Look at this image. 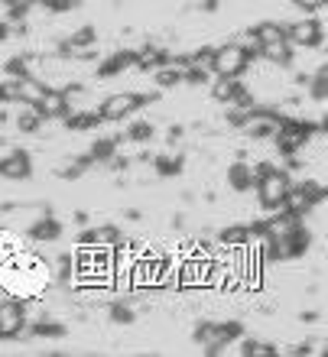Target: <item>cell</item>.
Listing matches in <instances>:
<instances>
[{"label": "cell", "instance_id": "obj_1", "mask_svg": "<svg viewBox=\"0 0 328 357\" xmlns=\"http://www.w3.org/2000/svg\"><path fill=\"white\" fill-rule=\"evenodd\" d=\"M241 335H244L241 321H202V325L192 331L195 344H202V348H205V354H211V357L225 354L228 344H231V341H237Z\"/></svg>", "mask_w": 328, "mask_h": 357}, {"label": "cell", "instance_id": "obj_2", "mask_svg": "<svg viewBox=\"0 0 328 357\" xmlns=\"http://www.w3.org/2000/svg\"><path fill=\"white\" fill-rule=\"evenodd\" d=\"M253 56L244 43H225L211 52V75L215 78H241L251 68Z\"/></svg>", "mask_w": 328, "mask_h": 357}, {"label": "cell", "instance_id": "obj_3", "mask_svg": "<svg viewBox=\"0 0 328 357\" xmlns=\"http://www.w3.org/2000/svg\"><path fill=\"white\" fill-rule=\"evenodd\" d=\"M290 185H292L290 169H276L273 162L257 176V182H253L257 198H260V205L267 208V211H276V208L283 205V195L290 192Z\"/></svg>", "mask_w": 328, "mask_h": 357}, {"label": "cell", "instance_id": "obj_4", "mask_svg": "<svg viewBox=\"0 0 328 357\" xmlns=\"http://www.w3.org/2000/svg\"><path fill=\"white\" fill-rule=\"evenodd\" d=\"M147 101H150V94L117 91V94H107V98H104L98 114H101V121H124V117H131L133 111H140Z\"/></svg>", "mask_w": 328, "mask_h": 357}, {"label": "cell", "instance_id": "obj_5", "mask_svg": "<svg viewBox=\"0 0 328 357\" xmlns=\"http://www.w3.org/2000/svg\"><path fill=\"white\" fill-rule=\"evenodd\" d=\"M286 39L292 43V49L299 46V49H319L325 46V26H322L319 20H299V23H290L286 26Z\"/></svg>", "mask_w": 328, "mask_h": 357}, {"label": "cell", "instance_id": "obj_6", "mask_svg": "<svg viewBox=\"0 0 328 357\" xmlns=\"http://www.w3.org/2000/svg\"><path fill=\"white\" fill-rule=\"evenodd\" d=\"M27 305L20 299L0 302V338H20L27 335Z\"/></svg>", "mask_w": 328, "mask_h": 357}, {"label": "cell", "instance_id": "obj_7", "mask_svg": "<svg viewBox=\"0 0 328 357\" xmlns=\"http://www.w3.org/2000/svg\"><path fill=\"white\" fill-rule=\"evenodd\" d=\"M276 127H280V114L263 111V107H253V111L247 114V121L241 123V130H244L247 137H253V140H273Z\"/></svg>", "mask_w": 328, "mask_h": 357}, {"label": "cell", "instance_id": "obj_8", "mask_svg": "<svg viewBox=\"0 0 328 357\" xmlns=\"http://www.w3.org/2000/svg\"><path fill=\"white\" fill-rule=\"evenodd\" d=\"M33 107H36V114L43 117V121H62V117L68 114V98H66L62 88H46L43 98H39Z\"/></svg>", "mask_w": 328, "mask_h": 357}, {"label": "cell", "instance_id": "obj_9", "mask_svg": "<svg viewBox=\"0 0 328 357\" xmlns=\"http://www.w3.org/2000/svg\"><path fill=\"white\" fill-rule=\"evenodd\" d=\"M33 172V156L27 150H13L10 156L0 160V176L10 178V182H20V178H29Z\"/></svg>", "mask_w": 328, "mask_h": 357}, {"label": "cell", "instance_id": "obj_10", "mask_svg": "<svg viewBox=\"0 0 328 357\" xmlns=\"http://www.w3.org/2000/svg\"><path fill=\"white\" fill-rule=\"evenodd\" d=\"M280 215H270L263 218V237H290L296 227L302 225V218L290 215V211H283V208H276Z\"/></svg>", "mask_w": 328, "mask_h": 357}, {"label": "cell", "instance_id": "obj_11", "mask_svg": "<svg viewBox=\"0 0 328 357\" xmlns=\"http://www.w3.org/2000/svg\"><path fill=\"white\" fill-rule=\"evenodd\" d=\"M257 56L263 59V62H270V66H292V43L290 39H273V43H263L260 49H257Z\"/></svg>", "mask_w": 328, "mask_h": 357}, {"label": "cell", "instance_id": "obj_12", "mask_svg": "<svg viewBox=\"0 0 328 357\" xmlns=\"http://www.w3.org/2000/svg\"><path fill=\"white\" fill-rule=\"evenodd\" d=\"M133 62H137V52H131V49H124V52H114V56H107L101 66H98V78H114V75H121V72L133 68Z\"/></svg>", "mask_w": 328, "mask_h": 357}, {"label": "cell", "instance_id": "obj_13", "mask_svg": "<svg viewBox=\"0 0 328 357\" xmlns=\"http://www.w3.org/2000/svg\"><path fill=\"white\" fill-rule=\"evenodd\" d=\"M283 211H290V215H296V218H306L312 211V202H309V195L302 192V185H290V192L283 195Z\"/></svg>", "mask_w": 328, "mask_h": 357}, {"label": "cell", "instance_id": "obj_14", "mask_svg": "<svg viewBox=\"0 0 328 357\" xmlns=\"http://www.w3.org/2000/svg\"><path fill=\"white\" fill-rule=\"evenodd\" d=\"M169 52L166 49H160V46H147V49H140L137 52V62L133 66L140 68V72H156V68H163V66H169Z\"/></svg>", "mask_w": 328, "mask_h": 357}, {"label": "cell", "instance_id": "obj_15", "mask_svg": "<svg viewBox=\"0 0 328 357\" xmlns=\"http://www.w3.org/2000/svg\"><path fill=\"white\" fill-rule=\"evenodd\" d=\"M29 237L36 244H56L59 237H62V225H59L56 218H39L36 225L29 227Z\"/></svg>", "mask_w": 328, "mask_h": 357}, {"label": "cell", "instance_id": "obj_16", "mask_svg": "<svg viewBox=\"0 0 328 357\" xmlns=\"http://www.w3.org/2000/svg\"><path fill=\"white\" fill-rule=\"evenodd\" d=\"M43 91H46V85L39 82V78L27 75V78H17V101L27 104V107H33V104L43 98Z\"/></svg>", "mask_w": 328, "mask_h": 357}, {"label": "cell", "instance_id": "obj_17", "mask_svg": "<svg viewBox=\"0 0 328 357\" xmlns=\"http://www.w3.org/2000/svg\"><path fill=\"white\" fill-rule=\"evenodd\" d=\"M62 121H66L68 130L84 133V130H94V127H101V114H98V111H72V114H66Z\"/></svg>", "mask_w": 328, "mask_h": 357}, {"label": "cell", "instance_id": "obj_18", "mask_svg": "<svg viewBox=\"0 0 328 357\" xmlns=\"http://www.w3.org/2000/svg\"><path fill=\"white\" fill-rule=\"evenodd\" d=\"M228 185L234 188V192H251L253 188V172L247 162H234V166H228Z\"/></svg>", "mask_w": 328, "mask_h": 357}, {"label": "cell", "instance_id": "obj_19", "mask_svg": "<svg viewBox=\"0 0 328 357\" xmlns=\"http://www.w3.org/2000/svg\"><path fill=\"white\" fill-rule=\"evenodd\" d=\"M218 241L225 247H231V250H241V247L251 244V231H247V225H231L218 234Z\"/></svg>", "mask_w": 328, "mask_h": 357}, {"label": "cell", "instance_id": "obj_20", "mask_svg": "<svg viewBox=\"0 0 328 357\" xmlns=\"http://www.w3.org/2000/svg\"><path fill=\"white\" fill-rule=\"evenodd\" d=\"M29 335H36V338H66L68 335V328L62 325V321H49V319H39V321H33L29 325Z\"/></svg>", "mask_w": 328, "mask_h": 357}, {"label": "cell", "instance_id": "obj_21", "mask_svg": "<svg viewBox=\"0 0 328 357\" xmlns=\"http://www.w3.org/2000/svg\"><path fill=\"white\" fill-rule=\"evenodd\" d=\"M251 36L263 46V43H273V39H286V26H283V23H273V20H267V23H257V26L251 29Z\"/></svg>", "mask_w": 328, "mask_h": 357}, {"label": "cell", "instance_id": "obj_22", "mask_svg": "<svg viewBox=\"0 0 328 357\" xmlns=\"http://www.w3.org/2000/svg\"><path fill=\"white\" fill-rule=\"evenodd\" d=\"M117 153V137H104V140H94L91 143V150H88V156H91V162H107Z\"/></svg>", "mask_w": 328, "mask_h": 357}, {"label": "cell", "instance_id": "obj_23", "mask_svg": "<svg viewBox=\"0 0 328 357\" xmlns=\"http://www.w3.org/2000/svg\"><path fill=\"white\" fill-rule=\"evenodd\" d=\"M182 156H172V153H163V156H156L153 160V166H156V176H163V178H172V176H179L182 172Z\"/></svg>", "mask_w": 328, "mask_h": 357}, {"label": "cell", "instance_id": "obj_24", "mask_svg": "<svg viewBox=\"0 0 328 357\" xmlns=\"http://www.w3.org/2000/svg\"><path fill=\"white\" fill-rule=\"evenodd\" d=\"M121 244V231L117 227H94V250H111Z\"/></svg>", "mask_w": 328, "mask_h": 357}, {"label": "cell", "instance_id": "obj_25", "mask_svg": "<svg viewBox=\"0 0 328 357\" xmlns=\"http://www.w3.org/2000/svg\"><path fill=\"white\" fill-rule=\"evenodd\" d=\"M241 354L244 357H276L280 351L273 348L270 341H251L247 338V341H241Z\"/></svg>", "mask_w": 328, "mask_h": 357}, {"label": "cell", "instance_id": "obj_26", "mask_svg": "<svg viewBox=\"0 0 328 357\" xmlns=\"http://www.w3.org/2000/svg\"><path fill=\"white\" fill-rule=\"evenodd\" d=\"M94 43H98V29H94V26H82V29H75V33H72V39L62 46V52L78 49V46H94Z\"/></svg>", "mask_w": 328, "mask_h": 357}, {"label": "cell", "instance_id": "obj_27", "mask_svg": "<svg viewBox=\"0 0 328 357\" xmlns=\"http://www.w3.org/2000/svg\"><path fill=\"white\" fill-rule=\"evenodd\" d=\"M156 85L160 88H176V85H182V68L179 66H163V68H156Z\"/></svg>", "mask_w": 328, "mask_h": 357}, {"label": "cell", "instance_id": "obj_28", "mask_svg": "<svg viewBox=\"0 0 328 357\" xmlns=\"http://www.w3.org/2000/svg\"><path fill=\"white\" fill-rule=\"evenodd\" d=\"M91 166H94L91 156L84 153V156H75V160H68V162H66V169H59V176H62V178H78L82 172L91 169Z\"/></svg>", "mask_w": 328, "mask_h": 357}, {"label": "cell", "instance_id": "obj_29", "mask_svg": "<svg viewBox=\"0 0 328 357\" xmlns=\"http://www.w3.org/2000/svg\"><path fill=\"white\" fill-rule=\"evenodd\" d=\"M237 85H241V78H218L215 85H211V98H215V101H225V104H228Z\"/></svg>", "mask_w": 328, "mask_h": 357}, {"label": "cell", "instance_id": "obj_30", "mask_svg": "<svg viewBox=\"0 0 328 357\" xmlns=\"http://www.w3.org/2000/svg\"><path fill=\"white\" fill-rule=\"evenodd\" d=\"M309 94H312V98H315L319 104L328 98V68H325V66H322L319 72H315V78L309 82Z\"/></svg>", "mask_w": 328, "mask_h": 357}, {"label": "cell", "instance_id": "obj_31", "mask_svg": "<svg viewBox=\"0 0 328 357\" xmlns=\"http://www.w3.org/2000/svg\"><path fill=\"white\" fill-rule=\"evenodd\" d=\"M39 127H43V117L36 114V107H29L27 114H20L17 117V130L20 133H36Z\"/></svg>", "mask_w": 328, "mask_h": 357}, {"label": "cell", "instance_id": "obj_32", "mask_svg": "<svg viewBox=\"0 0 328 357\" xmlns=\"http://www.w3.org/2000/svg\"><path fill=\"white\" fill-rule=\"evenodd\" d=\"M29 10H33V0H7V20H10V23L27 20Z\"/></svg>", "mask_w": 328, "mask_h": 357}, {"label": "cell", "instance_id": "obj_33", "mask_svg": "<svg viewBox=\"0 0 328 357\" xmlns=\"http://www.w3.org/2000/svg\"><path fill=\"white\" fill-rule=\"evenodd\" d=\"M153 137H156V130H153V123H147V121L133 123L131 130H127V140L131 143H150Z\"/></svg>", "mask_w": 328, "mask_h": 357}, {"label": "cell", "instance_id": "obj_34", "mask_svg": "<svg viewBox=\"0 0 328 357\" xmlns=\"http://www.w3.org/2000/svg\"><path fill=\"white\" fill-rule=\"evenodd\" d=\"M111 321H117V325H133L137 315H133V309L127 305V302H114L111 305Z\"/></svg>", "mask_w": 328, "mask_h": 357}, {"label": "cell", "instance_id": "obj_35", "mask_svg": "<svg viewBox=\"0 0 328 357\" xmlns=\"http://www.w3.org/2000/svg\"><path fill=\"white\" fill-rule=\"evenodd\" d=\"M3 72H7V78H27L29 75V66H27V59H7V66H3Z\"/></svg>", "mask_w": 328, "mask_h": 357}, {"label": "cell", "instance_id": "obj_36", "mask_svg": "<svg viewBox=\"0 0 328 357\" xmlns=\"http://www.w3.org/2000/svg\"><path fill=\"white\" fill-rule=\"evenodd\" d=\"M75 3L78 0H43V10H49V13H68Z\"/></svg>", "mask_w": 328, "mask_h": 357}, {"label": "cell", "instance_id": "obj_37", "mask_svg": "<svg viewBox=\"0 0 328 357\" xmlns=\"http://www.w3.org/2000/svg\"><path fill=\"white\" fill-rule=\"evenodd\" d=\"M299 10H306V13H319V10H325L328 0H292Z\"/></svg>", "mask_w": 328, "mask_h": 357}, {"label": "cell", "instance_id": "obj_38", "mask_svg": "<svg viewBox=\"0 0 328 357\" xmlns=\"http://www.w3.org/2000/svg\"><path fill=\"white\" fill-rule=\"evenodd\" d=\"M78 247H82V250H91L94 247V231H84V234L78 237Z\"/></svg>", "mask_w": 328, "mask_h": 357}, {"label": "cell", "instance_id": "obj_39", "mask_svg": "<svg viewBox=\"0 0 328 357\" xmlns=\"http://www.w3.org/2000/svg\"><path fill=\"white\" fill-rule=\"evenodd\" d=\"M202 7H205L208 13H211V10H218V0H202Z\"/></svg>", "mask_w": 328, "mask_h": 357}, {"label": "cell", "instance_id": "obj_40", "mask_svg": "<svg viewBox=\"0 0 328 357\" xmlns=\"http://www.w3.org/2000/svg\"><path fill=\"white\" fill-rule=\"evenodd\" d=\"M7 33H10V26H7V23H3V20H0V43L7 39Z\"/></svg>", "mask_w": 328, "mask_h": 357}, {"label": "cell", "instance_id": "obj_41", "mask_svg": "<svg viewBox=\"0 0 328 357\" xmlns=\"http://www.w3.org/2000/svg\"><path fill=\"white\" fill-rule=\"evenodd\" d=\"M0 341H3V338H0Z\"/></svg>", "mask_w": 328, "mask_h": 357}]
</instances>
